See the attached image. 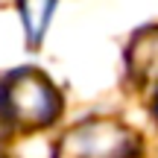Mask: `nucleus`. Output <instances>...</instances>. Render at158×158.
Listing matches in <instances>:
<instances>
[{
  "instance_id": "nucleus-4",
  "label": "nucleus",
  "mask_w": 158,
  "mask_h": 158,
  "mask_svg": "<svg viewBox=\"0 0 158 158\" xmlns=\"http://www.w3.org/2000/svg\"><path fill=\"white\" fill-rule=\"evenodd\" d=\"M53 9H56V0H21V18L27 27V41L32 47L44 38L53 21Z\"/></svg>"
},
{
  "instance_id": "nucleus-1",
  "label": "nucleus",
  "mask_w": 158,
  "mask_h": 158,
  "mask_svg": "<svg viewBox=\"0 0 158 158\" xmlns=\"http://www.w3.org/2000/svg\"><path fill=\"white\" fill-rule=\"evenodd\" d=\"M62 114V97L44 73L32 68L12 70L0 82V117L21 132L50 126Z\"/></svg>"
},
{
  "instance_id": "nucleus-3",
  "label": "nucleus",
  "mask_w": 158,
  "mask_h": 158,
  "mask_svg": "<svg viewBox=\"0 0 158 158\" xmlns=\"http://www.w3.org/2000/svg\"><path fill=\"white\" fill-rule=\"evenodd\" d=\"M126 73L138 85L158 82V27L135 32L126 47Z\"/></svg>"
},
{
  "instance_id": "nucleus-5",
  "label": "nucleus",
  "mask_w": 158,
  "mask_h": 158,
  "mask_svg": "<svg viewBox=\"0 0 158 158\" xmlns=\"http://www.w3.org/2000/svg\"><path fill=\"white\" fill-rule=\"evenodd\" d=\"M155 111H158V106H155Z\"/></svg>"
},
{
  "instance_id": "nucleus-2",
  "label": "nucleus",
  "mask_w": 158,
  "mask_h": 158,
  "mask_svg": "<svg viewBox=\"0 0 158 158\" xmlns=\"http://www.w3.org/2000/svg\"><path fill=\"white\" fill-rule=\"evenodd\" d=\"M138 149L141 141L126 123L94 117L64 132L53 158H138Z\"/></svg>"
}]
</instances>
